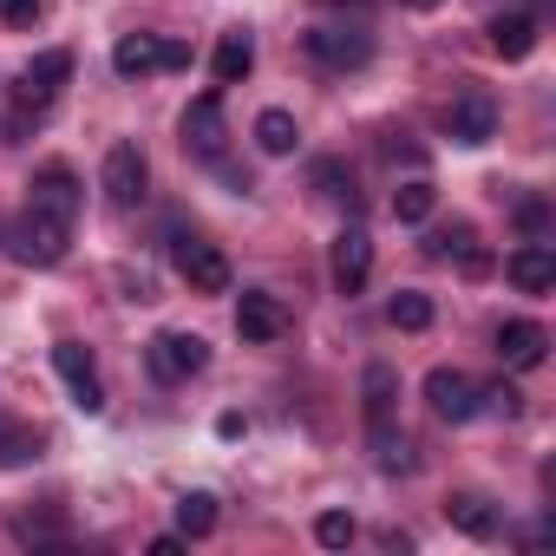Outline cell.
Listing matches in <instances>:
<instances>
[{"instance_id": "1", "label": "cell", "mask_w": 556, "mask_h": 556, "mask_svg": "<svg viewBox=\"0 0 556 556\" xmlns=\"http://www.w3.org/2000/svg\"><path fill=\"white\" fill-rule=\"evenodd\" d=\"M73 223H79V177L66 164H47L34 177V190H27V210H21V236H14L21 262L53 268L66 255V242H73Z\"/></svg>"}, {"instance_id": "2", "label": "cell", "mask_w": 556, "mask_h": 556, "mask_svg": "<svg viewBox=\"0 0 556 556\" xmlns=\"http://www.w3.org/2000/svg\"><path fill=\"white\" fill-rule=\"evenodd\" d=\"M361 387H367V439H374V465H380V471H406V465H413V445H406V432H400V419H393V400H400L393 367L374 361Z\"/></svg>"}, {"instance_id": "3", "label": "cell", "mask_w": 556, "mask_h": 556, "mask_svg": "<svg viewBox=\"0 0 556 556\" xmlns=\"http://www.w3.org/2000/svg\"><path fill=\"white\" fill-rule=\"evenodd\" d=\"M66 79H73V53H66V47H47V53L21 73V86H14V131H27L34 118H47Z\"/></svg>"}, {"instance_id": "4", "label": "cell", "mask_w": 556, "mask_h": 556, "mask_svg": "<svg viewBox=\"0 0 556 556\" xmlns=\"http://www.w3.org/2000/svg\"><path fill=\"white\" fill-rule=\"evenodd\" d=\"M177 275L197 289V295H223L229 289V255L216 249V242H203V236H177Z\"/></svg>"}, {"instance_id": "5", "label": "cell", "mask_w": 556, "mask_h": 556, "mask_svg": "<svg viewBox=\"0 0 556 556\" xmlns=\"http://www.w3.org/2000/svg\"><path fill=\"white\" fill-rule=\"evenodd\" d=\"M144 177H151L144 151H138L131 138H118V144L105 151V197H112L118 210H138V203H144Z\"/></svg>"}, {"instance_id": "6", "label": "cell", "mask_w": 556, "mask_h": 556, "mask_svg": "<svg viewBox=\"0 0 556 556\" xmlns=\"http://www.w3.org/2000/svg\"><path fill=\"white\" fill-rule=\"evenodd\" d=\"M53 367H60V380H66V393H73L79 413H105V387H99V367H92L86 341H60L53 348Z\"/></svg>"}, {"instance_id": "7", "label": "cell", "mask_w": 556, "mask_h": 556, "mask_svg": "<svg viewBox=\"0 0 556 556\" xmlns=\"http://www.w3.org/2000/svg\"><path fill=\"white\" fill-rule=\"evenodd\" d=\"M328 268H334V289H341V295H361V289H367V275H374V236H367L361 223H348V229L334 236Z\"/></svg>"}, {"instance_id": "8", "label": "cell", "mask_w": 556, "mask_h": 556, "mask_svg": "<svg viewBox=\"0 0 556 556\" xmlns=\"http://www.w3.org/2000/svg\"><path fill=\"white\" fill-rule=\"evenodd\" d=\"M144 361H151V374H157V380H170V387H177V380H190V374H203V367H210V348H203L197 334H157V341L144 348Z\"/></svg>"}, {"instance_id": "9", "label": "cell", "mask_w": 556, "mask_h": 556, "mask_svg": "<svg viewBox=\"0 0 556 556\" xmlns=\"http://www.w3.org/2000/svg\"><path fill=\"white\" fill-rule=\"evenodd\" d=\"M426 400H432V413H439V419H452V426H458V419H471V413H478L484 387H478L471 374H458V367H432V374H426Z\"/></svg>"}, {"instance_id": "10", "label": "cell", "mask_w": 556, "mask_h": 556, "mask_svg": "<svg viewBox=\"0 0 556 556\" xmlns=\"http://www.w3.org/2000/svg\"><path fill=\"white\" fill-rule=\"evenodd\" d=\"M308 53H315L321 66H334V73H354V66L374 60V40H367L361 27H315V34H308Z\"/></svg>"}, {"instance_id": "11", "label": "cell", "mask_w": 556, "mask_h": 556, "mask_svg": "<svg viewBox=\"0 0 556 556\" xmlns=\"http://www.w3.org/2000/svg\"><path fill=\"white\" fill-rule=\"evenodd\" d=\"M236 334H242V341H282V334H289V308L275 302L268 289H249V295L236 302Z\"/></svg>"}, {"instance_id": "12", "label": "cell", "mask_w": 556, "mask_h": 556, "mask_svg": "<svg viewBox=\"0 0 556 556\" xmlns=\"http://www.w3.org/2000/svg\"><path fill=\"white\" fill-rule=\"evenodd\" d=\"M184 151L223 157V92H203V99L184 112Z\"/></svg>"}, {"instance_id": "13", "label": "cell", "mask_w": 556, "mask_h": 556, "mask_svg": "<svg viewBox=\"0 0 556 556\" xmlns=\"http://www.w3.org/2000/svg\"><path fill=\"white\" fill-rule=\"evenodd\" d=\"M504 275H510L523 295H549V289H556V255H549V242H523V249H510Z\"/></svg>"}, {"instance_id": "14", "label": "cell", "mask_w": 556, "mask_h": 556, "mask_svg": "<svg viewBox=\"0 0 556 556\" xmlns=\"http://www.w3.org/2000/svg\"><path fill=\"white\" fill-rule=\"evenodd\" d=\"M491 131H497V105H491V92H458V105H452V138L458 144H491Z\"/></svg>"}, {"instance_id": "15", "label": "cell", "mask_w": 556, "mask_h": 556, "mask_svg": "<svg viewBox=\"0 0 556 556\" xmlns=\"http://www.w3.org/2000/svg\"><path fill=\"white\" fill-rule=\"evenodd\" d=\"M543 354H549V334L536 321H504L497 328V361L504 367H543Z\"/></svg>"}, {"instance_id": "16", "label": "cell", "mask_w": 556, "mask_h": 556, "mask_svg": "<svg viewBox=\"0 0 556 556\" xmlns=\"http://www.w3.org/2000/svg\"><path fill=\"white\" fill-rule=\"evenodd\" d=\"M249 66H255V40H249V27H229V34L216 40V60H210L216 86H242Z\"/></svg>"}, {"instance_id": "17", "label": "cell", "mask_w": 556, "mask_h": 556, "mask_svg": "<svg viewBox=\"0 0 556 556\" xmlns=\"http://www.w3.org/2000/svg\"><path fill=\"white\" fill-rule=\"evenodd\" d=\"M112 66H118L125 79H144V73H164V40H157V34H125V40L112 47Z\"/></svg>"}, {"instance_id": "18", "label": "cell", "mask_w": 556, "mask_h": 556, "mask_svg": "<svg viewBox=\"0 0 556 556\" xmlns=\"http://www.w3.org/2000/svg\"><path fill=\"white\" fill-rule=\"evenodd\" d=\"M491 47H497L504 60H530V47H536V21H530V14H497V21H491Z\"/></svg>"}, {"instance_id": "19", "label": "cell", "mask_w": 556, "mask_h": 556, "mask_svg": "<svg viewBox=\"0 0 556 556\" xmlns=\"http://www.w3.org/2000/svg\"><path fill=\"white\" fill-rule=\"evenodd\" d=\"M445 517H452V530H465V536H491V530H497V510H491L478 491L445 497Z\"/></svg>"}, {"instance_id": "20", "label": "cell", "mask_w": 556, "mask_h": 556, "mask_svg": "<svg viewBox=\"0 0 556 556\" xmlns=\"http://www.w3.org/2000/svg\"><path fill=\"white\" fill-rule=\"evenodd\" d=\"M34 458H40V432L0 413V471H14V465H34Z\"/></svg>"}, {"instance_id": "21", "label": "cell", "mask_w": 556, "mask_h": 556, "mask_svg": "<svg viewBox=\"0 0 556 556\" xmlns=\"http://www.w3.org/2000/svg\"><path fill=\"white\" fill-rule=\"evenodd\" d=\"M295 138H302V131H295V118H289V112H262V118H255V144H262L268 157H289V151H295Z\"/></svg>"}, {"instance_id": "22", "label": "cell", "mask_w": 556, "mask_h": 556, "mask_svg": "<svg viewBox=\"0 0 556 556\" xmlns=\"http://www.w3.org/2000/svg\"><path fill=\"white\" fill-rule=\"evenodd\" d=\"M177 530L184 536H210L216 530V497L210 491H184L177 497Z\"/></svg>"}, {"instance_id": "23", "label": "cell", "mask_w": 556, "mask_h": 556, "mask_svg": "<svg viewBox=\"0 0 556 556\" xmlns=\"http://www.w3.org/2000/svg\"><path fill=\"white\" fill-rule=\"evenodd\" d=\"M432 203H439V197H432V184H419V177L393 190V216H400V223H426V216H432Z\"/></svg>"}, {"instance_id": "24", "label": "cell", "mask_w": 556, "mask_h": 556, "mask_svg": "<svg viewBox=\"0 0 556 556\" xmlns=\"http://www.w3.org/2000/svg\"><path fill=\"white\" fill-rule=\"evenodd\" d=\"M393 328H406V334H419V328H432V302L419 295V289H406V295H393Z\"/></svg>"}, {"instance_id": "25", "label": "cell", "mask_w": 556, "mask_h": 556, "mask_svg": "<svg viewBox=\"0 0 556 556\" xmlns=\"http://www.w3.org/2000/svg\"><path fill=\"white\" fill-rule=\"evenodd\" d=\"M426 249H432V255H465V268H471V275L484 268V255L471 249V229H465V223H458V229H439V236H432Z\"/></svg>"}, {"instance_id": "26", "label": "cell", "mask_w": 556, "mask_h": 556, "mask_svg": "<svg viewBox=\"0 0 556 556\" xmlns=\"http://www.w3.org/2000/svg\"><path fill=\"white\" fill-rule=\"evenodd\" d=\"M315 536H321L328 549H341V543H354V517H348V510H328V517H315Z\"/></svg>"}, {"instance_id": "27", "label": "cell", "mask_w": 556, "mask_h": 556, "mask_svg": "<svg viewBox=\"0 0 556 556\" xmlns=\"http://www.w3.org/2000/svg\"><path fill=\"white\" fill-rule=\"evenodd\" d=\"M40 21V0H8V27H34Z\"/></svg>"}, {"instance_id": "28", "label": "cell", "mask_w": 556, "mask_h": 556, "mask_svg": "<svg viewBox=\"0 0 556 556\" xmlns=\"http://www.w3.org/2000/svg\"><path fill=\"white\" fill-rule=\"evenodd\" d=\"M164 66H190V47L184 40H164Z\"/></svg>"}, {"instance_id": "29", "label": "cell", "mask_w": 556, "mask_h": 556, "mask_svg": "<svg viewBox=\"0 0 556 556\" xmlns=\"http://www.w3.org/2000/svg\"><path fill=\"white\" fill-rule=\"evenodd\" d=\"M400 8H419V14H426V8H439V0H400Z\"/></svg>"}, {"instance_id": "30", "label": "cell", "mask_w": 556, "mask_h": 556, "mask_svg": "<svg viewBox=\"0 0 556 556\" xmlns=\"http://www.w3.org/2000/svg\"><path fill=\"white\" fill-rule=\"evenodd\" d=\"M328 8H354V0H328Z\"/></svg>"}]
</instances>
